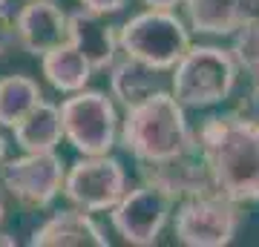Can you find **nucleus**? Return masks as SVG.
Masks as SVG:
<instances>
[{
    "mask_svg": "<svg viewBox=\"0 0 259 247\" xmlns=\"http://www.w3.org/2000/svg\"><path fill=\"white\" fill-rule=\"evenodd\" d=\"M40 72H44L47 83L55 92L72 95V92L87 89V83L93 81L95 69L72 43H64L40 58Z\"/></svg>",
    "mask_w": 259,
    "mask_h": 247,
    "instance_id": "f3484780",
    "label": "nucleus"
},
{
    "mask_svg": "<svg viewBox=\"0 0 259 247\" xmlns=\"http://www.w3.org/2000/svg\"><path fill=\"white\" fill-rule=\"evenodd\" d=\"M173 210H176V202L164 190L141 181L133 190L127 187V192L121 195L118 204L110 210V221H112V227H115V233L127 244L150 247V244H156L161 230L170 224Z\"/></svg>",
    "mask_w": 259,
    "mask_h": 247,
    "instance_id": "1a4fd4ad",
    "label": "nucleus"
},
{
    "mask_svg": "<svg viewBox=\"0 0 259 247\" xmlns=\"http://www.w3.org/2000/svg\"><path fill=\"white\" fill-rule=\"evenodd\" d=\"M6 146H9V144H6V138L0 135V164L6 161Z\"/></svg>",
    "mask_w": 259,
    "mask_h": 247,
    "instance_id": "393cba45",
    "label": "nucleus"
},
{
    "mask_svg": "<svg viewBox=\"0 0 259 247\" xmlns=\"http://www.w3.org/2000/svg\"><path fill=\"white\" fill-rule=\"evenodd\" d=\"M231 55L239 66V72H245L248 78L259 75V23H250V26L233 32Z\"/></svg>",
    "mask_w": 259,
    "mask_h": 247,
    "instance_id": "6ab92c4d",
    "label": "nucleus"
},
{
    "mask_svg": "<svg viewBox=\"0 0 259 247\" xmlns=\"http://www.w3.org/2000/svg\"><path fill=\"white\" fill-rule=\"evenodd\" d=\"M66 40H69V12H64L55 0H26L15 15V43L26 55L44 58Z\"/></svg>",
    "mask_w": 259,
    "mask_h": 247,
    "instance_id": "9d476101",
    "label": "nucleus"
},
{
    "mask_svg": "<svg viewBox=\"0 0 259 247\" xmlns=\"http://www.w3.org/2000/svg\"><path fill=\"white\" fill-rule=\"evenodd\" d=\"M32 247H110V238L101 224L93 219V213L69 207V210L52 213L40 227H35Z\"/></svg>",
    "mask_w": 259,
    "mask_h": 247,
    "instance_id": "f8f14e48",
    "label": "nucleus"
},
{
    "mask_svg": "<svg viewBox=\"0 0 259 247\" xmlns=\"http://www.w3.org/2000/svg\"><path fill=\"white\" fill-rule=\"evenodd\" d=\"M190 32L228 37L242 26V0H182Z\"/></svg>",
    "mask_w": 259,
    "mask_h": 247,
    "instance_id": "dca6fc26",
    "label": "nucleus"
},
{
    "mask_svg": "<svg viewBox=\"0 0 259 247\" xmlns=\"http://www.w3.org/2000/svg\"><path fill=\"white\" fill-rule=\"evenodd\" d=\"M118 46L121 55L170 72L190 49V26L182 15H176V9L147 6L118 26Z\"/></svg>",
    "mask_w": 259,
    "mask_h": 247,
    "instance_id": "20e7f679",
    "label": "nucleus"
},
{
    "mask_svg": "<svg viewBox=\"0 0 259 247\" xmlns=\"http://www.w3.org/2000/svg\"><path fill=\"white\" fill-rule=\"evenodd\" d=\"M161 69L141 64L136 58L118 55V61L110 66V95L115 98L121 110H130L136 104L147 101L150 95H156L161 89H170V81H164Z\"/></svg>",
    "mask_w": 259,
    "mask_h": 247,
    "instance_id": "4468645a",
    "label": "nucleus"
},
{
    "mask_svg": "<svg viewBox=\"0 0 259 247\" xmlns=\"http://www.w3.org/2000/svg\"><path fill=\"white\" fill-rule=\"evenodd\" d=\"M6 3H9V0H0V9H3V6H6Z\"/></svg>",
    "mask_w": 259,
    "mask_h": 247,
    "instance_id": "bb28decb",
    "label": "nucleus"
},
{
    "mask_svg": "<svg viewBox=\"0 0 259 247\" xmlns=\"http://www.w3.org/2000/svg\"><path fill=\"white\" fill-rule=\"evenodd\" d=\"M40 101H44V89L35 78L29 75L0 78V127H18Z\"/></svg>",
    "mask_w": 259,
    "mask_h": 247,
    "instance_id": "a211bd4d",
    "label": "nucleus"
},
{
    "mask_svg": "<svg viewBox=\"0 0 259 247\" xmlns=\"http://www.w3.org/2000/svg\"><path fill=\"white\" fill-rule=\"evenodd\" d=\"M81 52L95 72H110V66L118 61V26L104 23V15L78 9L69 12V40Z\"/></svg>",
    "mask_w": 259,
    "mask_h": 247,
    "instance_id": "ddd939ff",
    "label": "nucleus"
},
{
    "mask_svg": "<svg viewBox=\"0 0 259 247\" xmlns=\"http://www.w3.org/2000/svg\"><path fill=\"white\" fill-rule=\"evenodd\" d=\"M213 187L239 204H259V121L231 110L196 129Z\"/></svg>",
    "mask_w": 259,
    "mask_h": 247,
    "instance_id": "f257e3e1",
    "label": "nucleus"
},
{
    "mask_svg": "<svg viewBox=\"0 0 259 247\" xmlns=\"http://www.w3.org/2000/svg\"><path fill=\"white\" fill-rule=\"evenodd\" d=\"M0 221H3V195H0Z\"/></svg>",
    "mask_w": 259,
    "mask_h": 247,
    "instance_id": "a878e982",
    "label": "nucleus"
},
{
    "mask_svg": "<svg viewBox=\"0 0 259 247\" xmlns=\"http://www.w3.org/2000/svg\"><path fill=\"white\" fill-rule=\"evenodd\" d=\"M0 244L3 247H18V238L9 236V233H0Z\"/></svg>",
    "mask_w": 259,
    "mask_h": 247,
    "instance_id": "b1692460",
    "label": "nucleus"
},
{
    "mask_svg": "<svg viewBox=\"0 0 259 247\" xmlns=\"http://www.w3.org/2000/svg\"><path fill=\"white\" fill-rule=\"evenodd\" d=\"M239 81V66L231 49L190 43L182 61L170 69V92L185 110H210L228 101Z\"/></svg>",
    "mask_w": 259,
    "mask_h": 247,
    "instance_id": "7ed1b4c3",
    "label": "nucleus"
},
{
    "mask_svg": "<svg viewBox=\"0 0 259 247\" xmlns=\"http://www.w3.org/2000/svg\"><path fill=\"white\" fill-rule=\"evenodd\" d=\"M78 3H81V9L95 12V15H104V18H110V15H118V12L127 6L130 0H78Z\"/></svg>",
    "mask_w": 259,
    "mask_h": 247,
    "instance_id": "412c9836",
    "label": "nucleus"
},
{
    "mask_svg": "<svg viewBox=\"0 0 259 247\" xmlns=\"http://www.w3.org/2000/svg\"><path fill=\"white\" fill-rule=\"evenodd\" d=\"M141 181L153 184L158 190H164L173 202H185L193 195H204V192H216L210 178V170L204 164L199 146L190 153H182L176 158L167 161H156V164H139Z\"/></svg>",
    "mask_w": 259,
    "mask_h": 247,
    "instance_id": "9b49d317",
    "label": "nucleus"
},
{
    "mask_svg": "<svg viewBox=\"0 0 259 247\" xmlns=\"http://www.w3.org/2000/svg\"><path fill=\"white\" fill-rule=\"evenodd\" d=\"M61 124H64V141L72 144L81 156H104L118 144V104L101 89H81L64 98Z\"/></svg>",
    "mask_w": 259,
    "mask_h": 247,
    "instance_id": "39448f33",
    "label": "nucleus"
},
{
    "mask_svg": "<svg viewBox=\"0 0 259 247\" xmlns=\"http://www.w3.org/2000/svg\"><path fill=\"white\" fill-rule=\"evenodd\" d=\"M236 112H242V115H248V118L259 121V75H253V78L248 81V89L239 95Z\"/></svg>",
    "mask_w": 259,
    "mask_h": 247,
    "instance_id": "aec40b11",
    "label": "nucleus"
},
{
    "mask_svg": "<svg viewBox=\"0 0 259 247\" xmlns=\"http://www.w3.org/2000/svg\"><path fill=\"white\" fill-rule=\"evenodd\" d=\"M15 43V18H9L6 12L0 9V55Z\"/></svg>",
    "mask_w": 259,
    "mask_h": 247,
    "instance_id": "4be33fe9",
    "label": "nucleus"
},
{
    "mask_svg": "<svg viewBox=\"0 0 259 247\" xmlns=\"http://www.w3.org/2000/svg\"><path fill=\"white\" fill-rule=\"evenodd\" d=\"M242 204L222 195L204 192L176 204L173 210V236L185 247H225L242 227Z\"/></svg>",
    "mask_w": 259,
    "mask_h": 247,
    "instance_id": "423d86ee",
    "label": "nucleus"
},
{
    "mask_svg": "<svg viewBox=\"0 0 259 247\" xmlns=\"http://www.w3.org/2000/svg\"><path fill=\"white\" fill-rule=\"evenodd\" d=\"M15 144L23 153H49L64 141V124H61V107L52 101L37 104L18 127H12Z\"/></svg>",
    "mask_w": 259,
    "mask_h": 247,
    "instance_id": "2eb2a0df",
    "label": "nucleus"
},
{
    "mask_svg": "<svg viewBox=\"0 0 259 247\" xmlns=\"http://www.w3.org/2000/svg\"><path fill=\"white\" fill-rule=\"evenodd\" d=\"M66 164L55 150L23 153L0 164V184L12 199L26 210H44L64 190Z\"/></svg>",
    "mask_w": 259,
    "mask_h": 247,
    "instance_id": "6e6552de",
    "label": "nucleus"
},
{
    "mask_svg": "<svg viewBox=\"0 0 259 247\" xmlns=\"http://www.w3.org/2000/svg\"><path fill=\"white\" fill-rule=\"evenodd\" d=\"M127 192V170L115 156H81L66 167L64 195L66 202L87 213H110Z\"/></svg>",
    "mask_w": 259,
    "mask_h": 247,
    "instance_id": "0eeeda50",
    "label": "nucleus"
},
{
    "mask_svg": "<svg viewBox=\"0 0 259 247\" xmlns=\"http://www.w3.org/2000/svg\"><path fill=\"white\" fill-rule=\"evenodd\" d=\"M118 144L136 158V164H156L190 153L199 146V141L196 129L187 124V110L170 89H161L147 101L124 110Z\"/></svg>",
    "mask_w": 259,
    "mask_h": 247,
    "instance_id": "f03ea898",
    "label": "nucleus"
},
{
    "mask_svg": "<svg viewBox=\"0 0 259 247\" xmlns=\"http://www.w3.org/2000/svg\"><path fill=\"white\" fill-rule=\"evenodd\" d=\"M144 6H153V9H176L182 6V0H141Z\"/></svg>",
    "mask_w": 259,
    "mask_h": 247,
    "instance_id": "5701e85b",
    "label": "nucleus"
}]
</instances>
